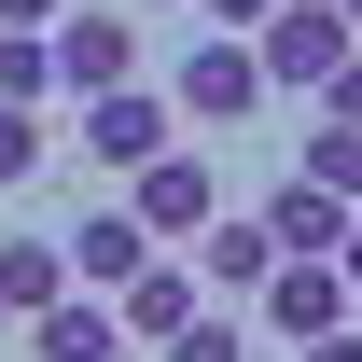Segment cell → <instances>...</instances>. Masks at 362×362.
Instances as JSON below:
<instances>
[{"label":"cell","instance_id":"1","mask_svg":"<svg viewBox=\"0 0 362 362\" xmlns=\"http://www.w3.org/2000/svg\"><path fill=\"white\" fill-rule=\"evenodd\" d=\"M112 195H126V223L153 237V251H181V237H195L209 209H223V181H209V153H195V139H168V153H139V168L112 181Z\"/></svg>","mask_w":362,"mask_h":362},{"label":"cell","instance_id":"2","mask_svg":"<svg viewBox=\"0 0 362 362\" xmlns=\"http://www.w3.org/2000/svg\"><path fill=\"white\" fill-rule=\"evenodd\" d=\"M168 112H181L195 139H209V126H251V112H265V70H251V42H237V28H209V42L181 56V84H168Z\"/></svg>","mask_w":362,"mask_h":362},{"label":"cell","instance_id":"3","mask_svg":"<svg viewBox=\"0 0 362 362\" xmlns=\"http://www.w3.org/2000/svg\"><path fill=\"white\" fill-rule=\"evenodd\" d=\"M349 42H362V28H349V14H334V0H265V28H251V70L307 98V84H320V70H334V56H349Z\"/></svg>","mask_w":362,"mask_h":362},{"label":"cell","instance_id":"4","mask_svg":"<svg viewBox=\"0 0 362 362\" xmlns=\"http://www.w3.org/2000/svg\"><path fill=\"white\" fill-rule=\"evenodd\" d=\"M168 139H181V112H168V84H98V98H84V139H70V153L126 181L139 153H168Z\"/></svg>","mask_w":362,"mask_h":362},{"label":"cell","instance_id":"5","mask_svg":"<svg viewBox=\"0 0 362 362\" xmlns=\"http://www.w3.org/2000/svg\"><path fill=\"white\" fill-rule=\"evenodd\" d=\"M251 307H265L279 349H307V334H334V320H349V279L320 265V251H279V265L251 279Z\"/></svg>","mask_w":362,"mask_h":362},{"label":"cell","instance_id":"6","mask_svg":"<svg viewBox=\"0 0 362 362\" xmlns=\"http://www.w3.org/2000/svg\"><path fill=\"white\" fill-rule=\"evenodd\" d=\"M56 98H98V84H139V28L126 14H56Z\"/></svg>","mask_w":362,"mask_h":362},{"label":"cell","instance_id":"7","mask_svg":"<svg viewBox=\"0 0 362 362\" xmlns=\"http://www.w3.org/2000/svg\"><path fill=\"white\" fill-rule=\"evenodd\" d=\"M195 307H209V279H195V265H168V251L112 279V320H126L139 349H168V334H181V320H195Z\"/></svg>","mask_w":362,"mask_h":362},{"label":"cell","instance_id":"8","mask_svg":"<svg viewBox=\"0 0 362 362\" xmlns=\"http://www.w3.org/2000/svg\"><path fill=\"white\" fill-rule=\"evenodd\" d=\"M56 251H70V293H112L126 265H153V237L126 223V195H112V209H84V223L56 237Z\"/></svg>","mask_w":362,"mask_h":362},{"label":"cell","instance_id":"9","mask_svg":"<svg viewBox=\"0 0 362 362\" xmlns=\"http://www.w3.org/2000/svg\"><path fill=\"white\" fill-rule=\"evenodd\" d=\"M279 265V237L251 223V209H209V223H195V279H209V293H237V307H251V279Z\"/></svg>","mask_w":362,"mask_h":362},{"label":"cell","instance_id":"10","mask_svg":"<svg viewBox=\"0 0 362 362\" xmlns=\"http://www.w3.org/2000/svg\"><path fill=\"white\" fill-rule=\"evenodd\" d=\"M126 349V320H112V293H56L42 320H28V362H112Z\"/></svg>","mask_w":362,"mask_h":362},{"label":"cell","instance_id":"11","mask_svg":"<svg viewBox=\"0 0 362 362\" xmlns=\"http://www.w3.org/2000/svg\"><path fill=\"white\" fill-rule=\"evenodd\" d=\"M251 223H265L279 251H320V265H334V223H349V209H334V195H320V181L293 168V181H279V195H265V209H251Z\"/></svg>","mask_w":362,"mask_h":362},{"label":"cell","instance_id":"12","mask_svg":"<svg viewBox=\"0 0 362 362\" xmlns=\"http://www.w3.org/2000/svg\"><path fill=\"white\" fill-rule=\"evenodd\" d=\"M56 293H70V251H56V237H14V251H0V320H42Z\"/></svg>","mask_w":362,"mask_h":362},{"label":"cell","instance_id":"13","mask_svg":"<svg viewBox=\"0 0 362 362\" xmlns=\"http://www.w3.org/2000/svg\"><path fill=\"white\" fill-rule=\"evenodd\" d=\"M307 181L334 195V209H362V126H320L307 139Z\"/></svg>","mask_w":362,"mask_h":362},{"label":"cell","instance_id":"14","mask_svg":"<svg viewBox=\"0 0 362 362\" xmlns=\"http://www.w3.org/2000/svg\"><path fill=\"white\" fill-rule=\"evenodd\" d=\"M42 153H56L42 112H14V98H0V195H28V181H42Z\"/></svg>","mask_w":362,"mask_h":362},{"label":"cell","instance_id":"15","mask_svg":"<svg viewBox=\"0 0 362 362\" xmlns=\"http://www.w3.org/2000/svg\"><path fill=\"white\" fill-rule=\"evenodd\" d=\"M307 98H320V126H362V42H349V56H334V70H320V84H307Z\"/></svg>","mask_w":362,"mask_h":362},{"label":"cell","instance_id":"16","mask_svg":"<svg viewBox=\"0 0 362 362\" xmlns=\"http://www.w3.org/2000/svg\"><path fill=\"white\" fill-rule=\"evenodd\" d=\"M168 362H237V320H223V307H195V320L168 334Z\"/></svg>","mask_w":362,"mask_h":362},{"label":"cell","instance_id":"17","mask_svg":"<svg viewBox=\"0 0 362 362\" xmlns=\"http://www.w3.org/2000/svg\"><path fill=\"white\" fill-rule=\"evenodd\" d=\"M293 362H362V320H334V334H307Z\"/></svg>","mask_w":362,"mask_h":362},{"label":"cell","instance_id":"18","mask_svg":"<svg viewBox=\"0 0 362 362\" xmlns=\"http://www.w3.org/2000/svg\"><path fill=\"white\" fill-rule=\"evenodd\" d=\"M195 14H209V28H237V42L265 28V0H195Z\"/></svg>","mask_w":362,"mask_h":362},{"label":"cell","instance_id":"19","mask_svg":"<svg viewBox=\"0 0 362 362\" xmlns=\"http://www.w3.org/2000/svg\"><path fill=\"white\" fill-rule=\"evenodd\" d=\"M334 279H349V293H362V209H349V223H334Z\"/></svg>","mask_w":362,"mask_h":362},{"label":"cell","instance_id":"20","mask_svg":"<svg viewBox=\"0 0 362 362\" xmlns=\"http://www.w3.org/2000/svg\"><path fill=\"white\" fill-rule=\"evenodd\" d=\"M56 14H70V0H0V28H56Z\"/></svg>","mask_w":362,"mask_h":362},{"label":"cell","instance_id":"21","mask_svg":"<svg viewBox=\"0 0 362 362\" xmlns=\"http://www.w3.org/2000/svg\"><path fill=\"white\" fill-rule=\"evenodd\" d=\"M334 14H349V28H362V0H334Z\"/></svg>","mask_w":362,"mask_h":362},{"label":"cell","instance_id":"22","mask_svg":"<svg viewBox=\"0 0 362 362\" xmlns=\"http://www.w3.org/2000/svg\"><path fill=\"white\" fill-rule=\"evenodd\" d=\"M168 14H181V0H168Z\"/></svg>","mask_w":362,"mask_h":362}]
</instances>
